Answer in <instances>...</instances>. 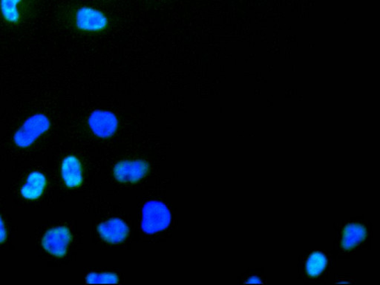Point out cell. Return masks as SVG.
Instances as JSON below:
<instances>
[{"mask_svg": "<svg viewBox=\"0 0 380 285\" xmlns=\"http://www.w3.org/2000/svg\"><path fill=\"white\" fill-rule=\"evenodd\" d=\"M141 228L144 233L154 234L168 227L172 215L163 202L150 201L144 204L142 210Z\"/></svg>", "mask_w": 380, "mask_h": 285, "instance_id": "obj_1", "label": "cell"}, {"mask_svg": "<svg viewBox=\"0 0 380 285\" xmlns=\"http://www.w3.org/2000/svg\"><path fill=\"white\" fill-rule=\"evenodd\" d=\"M49 119L43 114H36L28 118L16 131L14 137L15 144L20 148H26L33 144L49 129Z\"/></svg>", "mask_w": 380, "mask_h": 285, "instance_id": "obj_2", "label": "cell"}, {"mask_svg": "<svg viewBox=\"0 0 380 285\" xmlns=\"http://www.w3.org/2000/svg\"><path fill=\"white\" fill-rule=\"evenodd\" d=\"M71 241L70 229L60 226L52 228L44 235L42 245L51 255L61 258L65 256Z\"/></svg>", "mask_w": 380, "mask_h": 285, "instance_id": "obj_3", "label": "cell"}, {"mask_svg": "<svg viewBox=\"0 0 380 285\" xmlns=\"http://www.w3.org/2000/svg\"><path fill=\"white\" fill-rule=\"evenodd\" d=\"M149 171V164L144 161H125L116 164V179L122 183H136L141 180Z\"/></svg>", "mask_w": 380, "mask_h": 285, "instance_id": "obj_4", "label": "cell"}, {"mask_svg": "<svg viewBox=\"0 0 380 285\" xmlns=\"http://www.w3.org/2000/svg\"><path fill=\"white\" fill-rule=\"evenodd\" d=\"M88 124L97 137L107 138L115 134L118 122L113 113L96 111L89 117Z\"/></svg>", "mask_w": 380, "mask_h": 285, "instance_id": "obj_5", "label": "cell"}, {"mask_svg": "<svg viewBox=\"0 0 380 285\" xmlns=\"http://www.w3.org/2000/svg\"><path fill=\"white\" fill-rule=\"evenodd\" d=\"M76 22L78 28L91 31L102 30L108 24L106 17L102 12L88 7L77 10Z\"/></svg>", "mask_w": 380, "mask_h": 285, "instance_id": "obj_6", "label": "cell"}, {"mask_svg": "<svg viewBox=\"0 0 380 285\" xmlns=\"http://www.w3.org/2000/svg\"><path fill=\"white\" fill-rule=\"evenodd\" d=\"M98 232L107 243L118 244L127 238L129 229L127 225L120 218H113L100 224Z\"/></svg>", "mask_w": 380, "mask_h": 285, "instance_id": "obj_7", "label": "cell"}, {"mask_svg": "<svg viewBox=\"0 0 380 285\" xmlns=\"http://www.w3.org/2000/svg\"><path fill=\"white\" fill-rule=\"evenodd\" d=\"M61 174L63 180L68 188H77L83 182L81 163L75 156H70L64 158Z\"/></svg>", "mask_w": 380, "mask_h": 285, "instance_id": "obj_8", "label": "cell"}, {"mask_svg": "<svg viewBox=\"0 0 380 285\" xmlns=\"http://www.w3.org/2000/svg\"><path fill=\"white\" fill-rule=\"evenodd\" d=\"M47 186V179L38 171L32 172L28 177L26 184L22 186L21 195L28 200H36L42 195Z\"/></svg>", "mask_w": 380, "mask_h": 285, "instance_id": "obj_9", "label": "cell"}, {"mask_svg": "<svg viewBox=\"0 0 380 285\" xmlns=\"http://www.w3.org/2000/svg\"><path fill=\"white\" fill-rule=\"evenodd\" d=\"M366 237L365 229L359 225H349L344 230L342 247L350 250L356 247Z\"/></svg>", "mask_w": 380, "mask_h": 285, "instance_id": "obj_10", "label": "cell"}, {"mask_svg": "<svg viewBox=\"0 0 380 285\" xmlns=\"http://www.w3.org/2000/svg\"><path fill=\"white\" fill-rule=\"evenodd\" d=\"M22 0H0V10L3 18L9 23H17L20 18L18 5Z\"/></svg>", "mask_w": 380, "mask_h": 285, "instance_id": "obj_11", "label": "cell"}, {"mask_svg": "<svg viewBox=\"0 0 380 285\" xmlns=\"http://www.w3.org/2000/svg\"><path fill=\"white\" fill-rule=\"evenodd\" d=\"M327 259L320 253L312 254L307 263V272L310 277H317L326 269Z\"/></svg>", "mask_w": 380, "mask_h": 285, "instance_id": "obj_12", "label": "cell"}, {"mask_svg": "<svg viewBox=\"0 0 380 285\" xmlns=\"http://www.w3.org/2000/svg\"><path fill=\"white\" fill-rule=\"evenodd\" d=\"M118 281L114 272H90L86 277L87 284H117Z\"/></svg>", "mask_w": 380, "mask_h": 285, "instance_id": "obj_13", "label": "cell"}, {"mask_svg": "<svg viewBox=\"0 0 380 285\" xmlns=\"http://www.w3.org/2000/svg\"><path fill=\"white\" fill-rule=\"evenodd\" d=\"M7 238L6 228L1 215H0V244L5 243Z\"/></svg>", "mask_w": 380, "mask_h": 285, "instance_id": "obj_14", "label": "cell"}, {"mask_svg": "<svg viewBox=\"0 0 380 285\" xmlns=\"http://www.w3.org/2000/svg\"><path fill=\"white\" fill-rule=\"evenodd\" d=\"M245 283H247V284H263V282L258 277H251Z\"/></svg>", "mask_w": 380, "mask_h": 285, "instance_id": "obj_15", "label": "cell"}]
</instances>
